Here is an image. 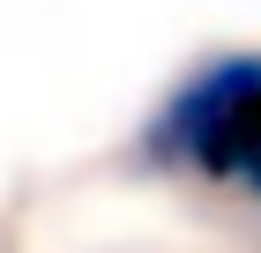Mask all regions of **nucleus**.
<instances>
[{"label":"nucleus","mask_w":261,"mask_h":253,"mask_svg":"<svg viewBox=\"0 0 261 253\" xmlns=\"http://www.w3.org/2000/svg\"><path fill=\"white\" fill-rule=\"evenodd\" d=\"M157 164H194L217 186L261 194V52H217L142 127Z\"/></svg>","instance_id":"obj_1"}]
</instances>
